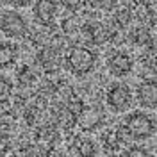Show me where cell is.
I'll list each match as a JSON object with an SVG mask.
<instances>
[{
    "label": "cell",
    "mask_w": 157,
    "mask_h": 157,
    "mask_svg": "<svg viewBox=\"0 0 157 157\" xmlns=\"http://www.w3.org/2000/svg\"><path fill=\"white\" fill-rule=\"evenodd\" d=\"M155 132V121L145 113H132L125 120V123H121L116 128V137L120 143H127V141H139V139H147Z\"/></svg>",
    "instance_id": "1"
},
{
    "label": "cell",
    "mask_w": 157,
    "mask_h": 157,
    "mask_svg": "<svg viewBox=\"0 0 157 157\" xmlns=\"http://www.w3.org/2000/svg\"><path fill=\"white\" fill-rule=\"evenodd\" d=\"M18 80H20V86H30L36 80V75H34V71L30 68L23 66V70L18 71Z\"/></svg>",
    "instance_id": "13"
},
{
    "label": "cell",
    "mask_w": 157,
    "mask_h": 157,
    "mask_svg": "<svg viewBox=\"0 0 157 157\" xmlns=\"http://www.w3.org/2000/svg\"><path fill=\"white\" fill-rule=\"evenodd\" d=\"M150 0H136V4H148Z\"/></svg>",
    "instance_id": "24"
},
{
    "label": "cell",
    "mask_w": 157,
    "mask_h": 157,
    "mask_svg": "<svg viewBox=\"0 0 157 157\" xmlns=\"http://www.w3.org/2000/svg\"><path fill=\"white\" fill-rule=\"evenodd\" d=\"M18 47L14 43H9V41H2L0 43V70L11 68L16 64L18 61Z\"/></svg>",
    "instance_id": "9"
},
{
    "label": "cell",
    "mask_w": 157,
    "mask_h": 157,
    "mask_svg": "<svg viewBox=\"0 0 157 157\" xmlns=\"http://www.w3.org/2000/svg\"><path fill=\"white\" fill-rule=\"evenodd\" d=\"M13 121H14L13 113H9L7 109H4V107H0V127H11Z\"/></svg>",
    "instance_id": "16"
},
{
    "label": "cell",
    "mask_w": 157,
    "mask_h": 157,
    "mask_svg": "<svg viewBox=\"0 0 157 157\" xmlns=\"http://www.w3.org/2000/svg\"><path fill=\"white\" fill-rule=\"evenodd\" d=\"M134 61L127 52H113L107 57V68L114 77H125L132 71Z\"/></svg>",
    "instance_id": "5"
},
{
    "label": "cell",
    "mask_w": 157,
    "mask_h": 157,
    "mask_svg": "<svg viewBox=\"0 0 157 157\" xmlns=\"http://www.w3.org/2000/svg\"><path fill=\"white\" fill-rule=\"evenodd\" d=\"M132 98H134V95H132L130 88L123 82H118L109 88L105 100H107V105L114 113H123L132 105Z\"/></svg>",
    "instance_id": "4"
},
{
    "label": "cell",
    "mask_w": 157,
    "mask_h": 157,
    "mask_svg": "<svg viewBox=\"0 0 157 157\" xmlns=\"http://www.w3.org/2000/svg\"><path fill=\"white\" fill-rule=\"evenodd\" d=\"M38 136L41 139H45V141H50V139H56L57 137V132H56L54 127H41L38 130Z\"/></svg>",
    "instance_id": "17"
},
{
    "label": "cell",
    "mask_w": 157,
    "mask_h": 157,
    "mask_svg": "<svg viewBox=\"0 0 157 157\" xmlns=\"http://www.w3.org/2000/svg\"><path fill=\"white\" fill-rule=\"evenodd\" d=\"M13 95V84L7 77L0 75V105H6Z\"/></svg>",
    "instance_id": "12"
},
{
    "label": "cell",
    "mask_w": 157,
    "mask_h": 157,
    "mask_svg": "<svg viewBox=\"0 0 157 157\" xmlns=\"http://www.w3.org/2000/svg\"><path fill=\"white\" fill-rule=\"evenodd\" d=\"M61 4L70 11H77L82 4H84V0H61Z\"/></svg>",
    "instance_id": "21"
},
{
    "label": "cell",
    "mask_w": 157,
    "mask_h": 157,
    "mask_svg": "<svg viewBox=\"0 0 157 157\" xmlns=\"http://www.w3.org/2000/svg\"><path fill=\"white\" fill-rule=\"evenodd\" d=\"M97 64V54L88 47H80V45H73L66 50L64 54V66L70 73L82 77L89 73Z\"/></svg>",
    "instance_id": "2"
},
{
    "label": "cell",
    "mask_w": 157,
    "mask_h": 157,
    "mask_svg": "<svg viewBox=\"0 0 157 157\" xmlns=\"http://www.w3.org/2000/svg\"><path fill=\"white\" fill-rule=\"evenodd\" d=\"M116 21L118 25H127L128 21H130V13L128 9H120L116 13Z\"/></svg>",
    "instance_id": "20"
},
{
    "label": "cell",
    "mask_w": 157,
    "mask_h": 157,
    "mask_svg": "<svg viewBox=\"0 0 157 157\" xmlns=\"http://www.w3.org/2000/svg\"><path fill=\"white\" fill-rule=\"evenodd\" d=\"M137 102L147 109H155L157 105V86L155 80H143L137 86Z\"/></svg>",
    "instance_id": "7"
},
{
    "label": "cell",
    "mask_w": 157,
    "mask_h": 157,
    "mask_svg": "<svg viewBox=\"0 0 157 157\" xmlns=\"http://www.w3.org/2000/svg\"><path fill=\"white\" fill-rule=\"evenodd\" d=\"M9 150H11V139H9V136L0 132V155H6Z\"/></svg>",
    "instance_id": "19"
},
{
    "label": "cell",
    "mask_w": 157,
    "mask_h": 157,
    "mask_svg": "<svg viewBox=\"0 0 157 157\" xmlns=\"http://www.w3.org/2000/svg\"><path fill=\"white\" fill-rule=\"evenodd\" d=\"M134 41H136L137 45H143V43H148L150 41V34H148L147 29H137L136 32H134Z\"/></svg>",
    "instance_id": "18"
},
{
    "label": "cell",
    "mask_w": 157,
    "mask_h": 157,
    "mask_svg": "<svg viewBox=\"0 0 157 157\" xmlns=\"http://www.w3.org/2000/svg\"><path fill=\"white\" fill-rule=\"evenodd\" d=\"M20 154H23V155H47L48 150L39 147V145H30V147H23L20 150Z\"/></svg>",
    "instance_id": "14"
},
{
    "label": "cell",
    "mask_w": 157,
    "mask_h": 157,
    "mask_svg": "<svg viewBox=\"0 0 157 157\" xmlns=\"http://www.w3.org/2000/svg\"><path fill=\"white\" fill-rule=\"evenodd\" d=\"M70 152L73 155H95L97 154V145L91 139H77L70 147Z\"/></svg>",
    "instance_id": "11"
},
{
    "label": "cell",
    "mask_w": 157,
    "mask_h": 157,
    "mask_svg": "<svg viewBox=\"0 0 157 157\" xmlns=\"http://www.w3.org/2000/svg\"><path fill=\"white\" fill-rule=\"evenodd\" d=\"M57 16V2L56 0H36L34 4V18L38 23L48 27Z\"/></svg>",
    "instance_id": "6"
},
{
    "label": "cell",
    "mask_w": 157,
    "mask_h": 157,
    "mask_svg": "<svg viewBox=\"0 0 157 157\" xmlns=\"http://www.w3.org/2000/svg\"><path fill=\"white\" fill-rule=\"evenodd\" d=\"M36 61L43 66L45 71H56V70L59 68V64H61V56L57 54V50L45 48V50H41V52L38 54Z\"/></svg>",
    "instance_id": "10"
},
{
    "label": "cell",
    "mask_w": 157,
    "mask_h": 157,
    "mask_svg": "<svg viewBox=\"0 0 157 157\" xmlns=\"http://www.w3.org/2000/svg\"><path fill=\"white\" fill-rule=\"evenodd\" d=\"M80 32H84V36L93 45H104L109 39V30L105 29L104 23H98V21H93V23H88V25L80 27Z\"/></svg>",
    "instance_id": "8"
},
{
    "label": "cell",
    "mask_w": 157,
    "mask_h": 157,
    "mask_svg": "<svg viewBox=\"0 0 157 157\" xmlns=\"http://www.w3.org/2000/svg\"><path fill=\"white\" fill-rule=\"evenodd\" d=\"M78 20L77 18H68L63 21V29H64V32L66 34H73V32H77V30H80V23H77Z\"/></svg>",
    "instance_id": "15"
},
{
    "label": "cell",
    "mask_w": 157,
    "mask_h": 157,
    "mask_svg": "<svg viewBox=\"0 0 157 157\" xmlns=\"http://www.w3.org/2000/svg\"><path fill=\"white\" fill-rule=\"evenodd\" d=\"M6 4H9L13 7H27L32 4V0H6Z\"/></svg>",
    "instance_id": "23"
},
{
    "label": "cell",
    "mask_w": 157,
    "mask_h": 157,
    "mask_svg": "<svg viewBox=\"0 0 157 157\" xmlns=\"http://www.w3.org/2000/svg\"><path fill=\"white\" fill-rule=\"evenodd\" d=\"M0 30L7 38H14V39L25 38V34H27V21L16 11H6L0 16Z\"/></svg>",
    "instance_id": "3"
},
{
    "label": "cell",
    "mask_w": 157,
    "mask_h": 157,
    "mask_svg": "<svg viewBox=\"0 0 157 157\" xmlns=\"http://www.w3.org/2000/svg\"><path fill=\"white\" fill-rule=\"evenodd\" d=\"M125 155L128 157H134V155H148L147 154V150L145 148H141V147H132V148H128L127 152H123Z\"/></svg>",
    "instance_id": "22"
}]
</instances>
